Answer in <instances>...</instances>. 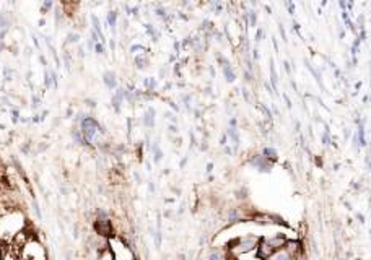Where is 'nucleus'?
Wrapping results in <instances>:
<instances>
[{"label":"nucleus","instance_id":"6e6552de","mask_svg":"<svg viewBox=\"0 0 371 260\" xmlns=\"http://www.w3.org/2000/svg\"><path fill=\"white\" fill-rule=\"evenodd\" d=\"M155 109H148L147 112H145V115H143V124L147 125V127H153V124H155Z\"/></svg>","mask_w":371,"mask_h":260},{"label":"nucleus","instance_id":"2f4dec72","mask_svg":"<svg viewBox=\"0 0 371 260\" xmlns=\"http://www.w3.org/2000/svg\"><path fill=\"white\" fill-rule=\"evenodd\" d=\"M52 7V2H44V5H42V10H47V8H51Z\"/></svg>","mask_w":371,"mask_h":260},{"label":"nucleus","instance_id":"37998d69","mask_svg":"<svg viewBox=\"0 0 371 260\" xmlns=\"http://www.w3.org/2000/svg\"><path fill=\"white\" fill-rule=\"evenodd\" d=\"M344 137H345V138L350 137V130H345V132H344Z\"/></svg>","mask_w":371,"mask_h":260},{"label":"nucleus","instance_id":"f03ea898","mask_svg":"<svg viewBox=\"0 0 371 260\" xmlns=\"http://www.w3.org/2000/svg\"><path fill=\"white\" fill-rule=\"evenodd\" d=\"M94 231L99 234V236H104V237H108L112 234V226H111V221L108 219L106 213L104 211H101L99 216L96 218V221H94Z\"/></svg>","mask_w":371,"mask_h":260},{"label":"nucleus","instance_id":"f3484780","mask_svg":"<svg viewBox=\"0 0 371 260\" xmlns=\"http://www.w3.org/2000/svg\"><path fill=\"white\" fill-rule=\"evenodd\" d=\"M78 39H80V34L77 33H72L67 36V42H78Z\"/></svg>","mask_w":371,"mask_h":260},{"label":"nucleus","instance_id":"58836bf2","mask_svg":"<svg viewBox=\"0 0 371 260\" xmlns=\"http://www.w3.org/2000/svg\"><path fill=\"white\" fill-rule=\"evenodd\" d=\"M212 169H213V164H212V163H208V164H207V172H212Z\"/></svg>","mask_w":371,"mask_h":260},{"label":"nucleus","instance_id":"cd10ccee","mask_svg":"<svg viewBox=\"0 0 371 260\" xmlns=\"http://www.w3.org/2000/svg\"><path fill=\"white\" fill-rule=\"evenodd\" d=\"M285 5H287V8H288V12H290V15H293V12H295V5H293V3H290V2H287V3H285Z\"/></svg>","mask_w":371,"mask_h":260},{"label":"nucleus","instance_id":"f704fd0d","mask_svg":"<svg viewBox=\"0 0 371 260\" xmlns=\"http://www.w3.org/2000/svg\"><path fill=\"white\" fill-rule=\"evenodd\" d=\"M293 31H296L300 34V25L298 23H293Z\"/></svg>","mask_w":371,"mask_h":260},{"label":"nucleus","instance_id":"412c9836","mask_svg":"<svg viewBox=\"0 0 371 260\" xmlns=\"http://www.w3.org/2000/svg\"><path fill=\"white\" fill-rule=\"evenodd\" d=\"M261 111H264V114H265V115H267V119H269V120L272 119V112H270V111H269L267 108H265V106H264V104H261Z\"/></svg>","mask_w":371,"mask_h":260},{"label":"nucleus","instance_id":"ddd939ff","mask_svg":"<svg viewBox=\"0 0 371 260\" xmlns=\"http://www.w3.org/2000/svg\"><path fill=\"white\" fill-rule=\"evenodd\" d=\"M270 81H272V86H273V88H277V73H275L273 59H270Z\"/></svg>","mask_w":371,"mask_h":260},{"label":"nucleus","instance_id":"473e14b6","mask_svg":"<svg viewBox=\"0 0 371 260\" xmlns=\"http://www.w3.org/2000/svg\"><path fill=\"white\" fill-rule=\"evenodd\" d=\"M252 57H254L256 60H259V51H257V49H254V51H252Z\"/></svg>","mask_w":371,"mask_h":260},{"label":"nucleus","instance_id":"c9c22d12","mask_svg":"<svg viewBox=\"0 0 371 260\" xmlns=\"http://www.w3.org/2000/svg\"><path fill=\"white\" fill-rule=\"evenodd\" d=\"M243 94H244V99L249 101V94H247V90H246V88H243Z\"/></svg>","mask_w":371,"mask_h":260},{"label":"nucleus","instance_id":"bb28decb","mask_svg":"<svg viewBox=\"0 0 371 260\" xmlns=\"http://www.w3.org/2000/svg\"><path fill=\"white\" fill-rule=\"evenodd\" d=\"M156 15H158V16H161V18H166V13H165V10H163V8H156Z\"/></svg>","mask_w":371,"mask_h":260},{"label":"nucleus","instance_id":"b1692460","mask_svg":"<svg viewBox=\"0 0 371 260\" xmlns=\"http://www.w3.org/2000/svg\"><path fill=\"white\" fill-rule=\"evenodd\" d=\"M262 37H264V31L261 30V28H259V30H257V33H256V41H262Z\"/></svg>","mask_w":371,"mask_h":260},{"label":"nucleus","instance_id":"aec40b11","mask_svg":"<svg viewBox=\"0 0 371 260\" xmlns=\"http://www.w3.org/2000/svg\"><path fill=\"white\" fill-rule=\"evenodd\" d=\"M208 260H222L220 252H212L210 255H208Z\"/></svg>","mask_w":371,"mask_h":260},{"label":"nucleus","instance_id":"4be33fe9","mask_svg":"<svg viewBox=\"0 0 371 260\" xmlns=\"http://www.w3.org/2000/svg\"><path fill=\"white\" fill-rule=\"evenodd\" d=\"M278 31H280V34H282V39H283L285 42H287L288 39H287V33H285V28H283V25H280V26H278Z\"/></svg>","mask_w":371,"mask_h":260},{"label":"nucleus","instance_id":"a19ab883","mask_svg":"<svg viewBox=\"0 0 371 260\" xmlns=\"http://www.w3.org/2000/svg\"><path fill=\"white\" fill-rule=\"evenodd\" d=\"M87 102H88V106H91V108H94V106H96V101H91V99H88Z\"/></svg>","mask_w":371,"mask_h":260},{"label":"nucleus","instance_id":"7ed1b4c3","mask_svg":"<svg viewBox=\"0 0 371 260\" xmlns=\"http://www.w3.org/2000/svg\"><path fill=\"white\" fill-rule=\"evenodd\" d=\"M251 164L256 166L259 172H270L272 169V163H269V159H265L264 156H259V155H254V158L251 159Z\"/></svg>","mask_w":371,"mask_h":260},{"label":"nucleus","instance_id":"c03bdc74","mask_svg":"<svg viewBox=\"0 0 371 260\" xmlns=\"http://www.w3.org/2000/svg\"><path fill=\"white\" fill-rule=\"evenodd\" d=\"M366 164H368V168H369V171H371V159H369V158H366Z\"/></svg>","mask_w":371,"mask_h":260},{"label":"nucleus","instance_id":"9d476101","mask_svg":"<svg viewBox=\"0 0 371 260\" xmlns=\"http://www.w3.org/2000/svg\"><path fill=\"white\" fill-rule=\"evenodd\" d=\"M262 156L265 158V159H270V161H277V150H273V148H270V147H267V148H264L262 150Z\"/></svg>","mask_w":371,"mask_h":260},{"label":"nucleus","instance_id":"20e7f679","mask_svg":"<svg viewBox=\"0 0 371 260\" xmlns=\"http://www.w3.org/2000/svg\"><path fill=\"white\" fill-rule=\"evenodd\" d=\"M256 237H243V239H239V242H238V247L239 249H236V252H247V250H251V249H254L256 247Z\"/></svg>","mask_w":371,"mask_h":260},{"label":"nucleus","instance_id":"c756f323","mask_svg":"<svg viewBox=\"0 0 371 260\" xmlns=\"http://www.w3.org/2000/svg\"><path fill=\"white\" fill-rule=\"evenodd\" d=\"M12 114H13V122H18V120H20V112H18V111H13Z\"/></svg>","mask_w":371,"mask_h":260},{"label":"nucleus","instance_id":"49530a36","mask_svg":"<svg viewBox=\"0 0 371 260\" xmlns=\"http://www.w3.org/2000/svg\"><path fill=\"white\" fill-rule=\"evenodd\" d=\"M369 153H371V150H369Z\"/></svg>","mask_w":371,"mask_h":260},{"label":"nucleus","instance_id":"a211bd4d","mask_svg":"<svg viewBox=\"0 0 371 260\" xmlns=\"http://www.w3.org/2000/svg\"><path fill=\"white\" fill-rule=\"evenodd\" d=\"M153 151H155V161L160 163L161 159H163V153H161V150L156 148V147H153Z\"/></svg>","mask_w":371,"mask_h":260},{"label":"nucleus","instance_id":"e433bc0d","mask_svg":"<svg viewBox=\"0 0 371 260\" xmlns=\"http://www.w3.org/2000/svg\"><path fill=\"white\" fill-rule=\"evenodd\" d=\"M166 117H168L169 120H173V122H176V117H174V115H173V114H169V112H168V114H166Z\"/></svg>","mask_w":371,"mask_h":260},{"label":"nucleus","instance_id":"5701e85b","mask_svg":"<svg viewBox=\"0 0 371 260\" xmlns=\"http://www.w3.org/2000/svg\"><path fill=\"white\" fill-rule=\"evenodd\" d=\"M135 51H145V47L140 46V44H135V46L130 47V52H135Z\"/></svg>","mask_w":371,"mask_h":260},{"label":"nucleus","instance_id":"72a5a7b5","mask_svg":"<svg viewBox=\"0 0 371 260\" xmlns=\"http://www.w3.org/2000/svg\"><path fill=\"white\" fill-rule=\"evenodd\" d=\"M220 145H222V147H226V135H223V137L220 138Z\"/></svg>","mask_w":371,"mask_h":260},{"label":"nucleus","instance_id":"423d86ee","mask_svg":"<svg viewBox=\"0 0 371 260\" xmlns=\"http://www.w3.org/2000/svg\"><path fill=\"white\" fill-rule=\"evenodd\" d=\"M267 260H295V257H291L288 252H287V250H277V252H275L273 255H270Z\"/></svg>","mask_w":371,"mask_h":260},{"label":"nucleus","instance_id":"6ab92c4d","mask_svg":"<svg viewBox=\"0 0 371 260\" xmlns=\"http://www.w3.org/2000/svg\"><path fill=\"white\" fill-rule=\"evenodd\" d=\"M249 23H251V26H256V23H257V15H256V12H249Z\"/></svg>","mask_w":371,"mask_h":260},{"label":"nucleus","instance_id":"39448f33","mask_svg":"<svg viewBox=\"0 0 371 260\" xmlns=\"http://www.w3.org/2000/svg\"><path fill=\"white\" fill-rule=\"evenodd\" d=\"M124 96H126V91L124 90H117V93L112 96V106H114V109H116V112L121 111V102L124 99Z\"/></svg>","mask_w":371,"mask_h":260},{"label":"nucleus","instance_id":"a18cd8bd","mask_svg":"<svg viewBox=\"0 0 371 260\" xmlns=\"http://www.w3.org/2000/svg\"><path fill=\"white\" fill-rule=\"evenodd\" d=\"M225 153H226V155H231V150L228 148V147H225Z\"/></svg>","mask_w":371,"mask_h":260},{"label":"nucleus","instance_id":"c85d7f7f","mask_svg":"<svg viewBox=\"0 0 371 260\" xmlns=\"http://www.w3.org/2000/svg\"><path fill=\"white\" fill-rule=\"evenodd\" d=\"M282 96H283V99H285V102H287V108L290 109V108H291V101H290V98H288V96H287V94H282Z\"/></svg>","mask_w":371,"mask_h":260},{"label":"nucleus","instance_id":"393cba45","mask_svg":"<svg viewBox=\"0 0 371 260\" xmlns=\"http://www.w3.org/2000/svg\"><path fill=\"white\" fill-rule=\"evenodd\" d=\"M94 49H96L98 54H104V47H103L101 44H94Z\"/></svg>","mask_w":371,"mask_h":260},{"label":"nucleus","instance_id":"f257e3e1","mask_svg":"<svg viewBox=\"0 0 371 260\" xmlns=\"http://www.w3.org/2000/svg\"><path fill=\"white\" fill-rule=\"evenodd\" d=\"M103 133L104 130L98 125V122L94 120V119H91V117H87L83 122H82V133H83V137H85V140H87V143H90L94 137H96V133Z\"/></svg>","mask_w":371,"mask_h":260},{"label":"nucleus","instance_id":"79ce46f5","mask_svg":"<svg viewBox=\"0 0 371 260\" xmlns=\"http://www.w3.org/2000/svg\"><path fill=\"white\" fill-rule=\"evenodd\" d=\"M236 124H238V122H236V119H231V120H230V125H231V127H234Z\"/></svg>","mask_w":371,"mask_h":260},{"label":"nucleus","instance_id":"ea45409f","mask_svg":"<svg viewBox=\"0 0 371 260\" xmlns=\"http://www.w3.org/2000/svg\"><path fill=\"white\" fill-rule=\"evenodd\" d=\"M357 218L360 219V223H365V216H363V215H360V213H358V215H357Z\"/></svg>","mask_w":371,"mask_h":260},{"label":"nucleus","instance_id":"0eeeda50","mask_svg":"<svg viewBox=\"0 0 371 260\" xmlns=\"http://www.w3.org/2000/svg\"><path fill=\"white\" fill-rule=\"evenodd\" d=\"M357 137H358V143H360V147H366V138H365V122L361 120L358 124V133H357Z\"/></svg>","mask_w":371,"mask_h":260},{"label":"nucleus","instance_id":"2eb2a0df","mask_svg":"<svg viewBox=\"0 0 371 260\" xmlns=\"http://www.w3.org/2000/svg\"><path fill=\"white\" fill-rule=\"evenodd\" d=\"M116 16H117L116 12H109L108 13V23L112 26V30H114V26H116Z\"/></svg>","mask_w":371,"mask_h":260},{"label":"nucleus","instance_id":"1a4fd4ad","mask_svg":"<svg viewBox=\"0 0 371 260\" xmlns=\"http://www.w3.org/2000/svg\"><path fill=\"white\" fill-rule=\"evenodd\" d=\"M104 83H106L108 88H116V85H117L116 75H114L112 72H106V73H104Z\"/></svg>","mask_w":371,"mask_h":260},{"label":"nucleus","instance_id":"a878e982","mask_svg":"<svg viewBox=\"0 0 371 260\" xmlns=\"http://www.w3.org/2000/svg\"><path fill=\"white\" fill-rule=\"evenodd\" d=\"M7 20H5V16H2V15H0V28H7Z\"/></svg>","mask_w":371,"mask_h":260},{"label":"nucleus","instance_id":"4c0bfd02","mask_svg":"<svg viewBox=\"0 0 371 260\" xmlns=\"http://www.w3.org/2000/svg\"><path fill=\"white\" fill-rule=\"evenodd\" d=\"M169 132L176 133V132H177V127H176V125H169Z\"/></svg>","mask_w":371,"mask_h":260},{"label":"nucleus","instance_id":"f8f14e48","mask_svg":"<svg viewBox=\"0 0 371 260\" xmlns=\"http://www.w3.org/2000/svg\"><path fill=\"white\" fill-rule=\"evenodd\" d=\"M135 65H137V69H145V67L148 65V59H147L145 55L135 57Z\"/></svg>","mask_w":371,"mask_h":260},{"label":"nucleus","instance_id":"7c9ffc66","mask_svg":"<svg viewBox=\"0 0 371 260\" xmlns=\"http://www.w3.org/2000/svg\"><path fill=\"white\" fill-rule=\"evenodd\" d=\"M283 67H285V72H287L288 75L291 73V69H290V64L288 62H283Z\"/></svg>","mask_w":371,"mask_h":260},{"label":"nucleus","instance_id":"dca6fc26","mask_svg":"<svg viewBox=\"0 0 371 260\" xmlns=\"http://www.w3.org/2000/svg\"><path fill=\"white\" fill-rule=\"evenodd\" d=\"M360 37H357V39L353 41V44H351V54H353V57L357 55V52H358V47H360Z\"/></svg>","mask_w":371,"mask_h":260},{"label":"nucleus","instance_id":"9b49d317","mask_svg":"<svg viewBox=\"0 0 371 260\" xmlns=\"http://www.w3.org/2000/svg\"><path fill=\"white\" fill-rule=\"evenodd\" d=\"M223 75H225V78H226L228 83H233V81L236 80V75H234V72H233V69H231V65L223 67Z\"/></svg>","mask_w":371,"mask_h":260},{"label":"nucleus","instance_id":"4468645a","mask_svg":"<svg viewBox=\"0 0 371 260\" xmlns=\"http://www.w3.org/2000/svg\"><path fill=\"white\" fill-rule=\"evenodd\" d=\"M304 65H306V69H308V70H309V72H311L312 75H314V78L318 80V83H319V85L322 86V81H321V76H319V73L316 72V69H312V65H311V64H309V62H308L306 59H304Z\"/></svg>","mask_w":371,"mask_h":260}]
</instances>
